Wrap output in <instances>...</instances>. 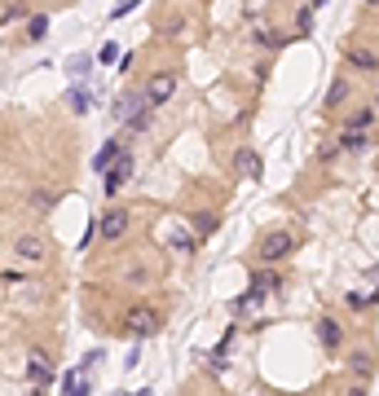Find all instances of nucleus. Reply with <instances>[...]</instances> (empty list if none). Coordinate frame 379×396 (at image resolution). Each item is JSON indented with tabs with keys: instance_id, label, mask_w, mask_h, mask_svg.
Masks as SVG:
<instances>
[{
	"instance_id": "nucleus-1",
	"label": "nucleus",
	"mask_w": 379,
	"mask_h": 396,
	"mask_svg": "<svg viewBox=\"0 0 379 396\" xmlns=\"http://www.w3.org/2000/svg\"><path fill=\"white\" fill-rule=\"evenodd\" d=\"M115 119L128 128L133 137H146V132L155 128V106L146 101V93H141V88H128V93L115 101Z\"/></svg>"
},
{
	"instance_id": "nucleus-2",
	"label": "nucleus",
	"mask_w": 379,
	"mask_h": 396,
	"mask_svg": "<svg viewBox=\"0 0 379 396\" xmlns=\"http://www.w3.org/2000/svg\"><path fill=\"white\" fill-rule=\"evenodd\" d=\"M163 308L159 304H150V300H137V304H128V313H123V322H119V330L128 335L133 343H141V339H150V335H159L163 330Z\"/></svg>"
},
{
	"instance_id": "nucleus-3",
	"label": "nucleus",
	"mask_w": 379,
	"mask_h": 396,
	"mask_svg": "<svg viewBox=\"0 0 379 396\" xmlns=\"http://www.w3.org/2000/svg\"><path fill=\"white\" fill-rule=\"evenodd\" d=\"M9 251H14V260L27 264V269H44V264L54 260V247H49V238L40 229H18L9 238Z\"/></svg>"
},
{
	"instance_id": "nucleus-4",
	"label": "nucleus",
	"mask_w": 379,
	"mask_h": 396,
	"mask_svg": "<svg viewBox=\"0 0 379 396\" xmlns=\"http://www.w3.org/2000/svg\"><path fill=\"white\" fill-rule=\"evenodd\" d=\"M295 247H300V238L291 229H269L261 243H256V260L261 264H283V260L295 255Z\"/></svg>"
},
{
	"instance_id": "nucleus-5",
	"label": "nucleus",
	"mask_w": 379,
	"mask_h": 396,
	"mask_svg": "<svg viewBox=\"0 0 379 396\" xmlns=\"http://www.w3.org/2000/svg\"><path fill=\"white\" fill-rule=\"evenodd\" d=\"M133 229V211L128 207H106L97 216V243H123Z\"/></svg>"
},
{
	"instance_id": "nucleus-6",
	"label": "nucleus",
	"mask_w": 379,
	"mask_h": 396,
	"mask_svg": "<svg viewBox=\"0 0 379 396\" xmlns=\"http://www.w3.org/2000/svg\"><path fill=\"white\" fill-rule=\"evenodd\" d=\"M22 379H27L31 387H49L58 379V365H54V357H49L40 343H31L27 348V365H22Z\"/></svg>"
},
{
	"instance_id": "nucleus-7",
	"label": "nucleus",
	"mask_w": 379,
	"mask_h": 396,
	"mask_svg": "<svg viewBox=\"0 0 379 396\" xmlns=\"http://www.w3.org/2000/svg\"><path fill=\"white\" fill-rule=\"evenodd\" d=\"M176 84H181V79H176V71H155V75H150L146 84H141V93H146V101L159 111V106H168V101H172Z\"/></svg>"
},
{
	"instance_id": "nucleus-8",
	"label": "nucleus",
	"mask_w": 379,
	"mask_h": 396,
	"mask_svg": "<svg viewBox=\"0 0 379 396\" xmlns=\"http://www.w3.org/2000/svg\"><path fill=\"white\" fill-rule=\"evenodd\" d=\"M133 172H137V158H133V150H119V154H115V163H111V168H106V176H102V181H106V194L115 198V194L123 190V185L133 181Z\"/></svg>"
},
{
	"instance_id": "nucleus-9",
	"label": "nucleus",
	"mask_w": 379,
	"mask_h": 396,
	"mask_svg": "<svg viewBox=\"0 0 379 396\" xmlns=\"http://www.w3.org/2000/svg\"><path fill=\"white\" fill-rule=\"evenodd\" d=\"M313 330H318V343H322V348H326V352H335V348H340V343H344V326L335 322V317H331V313H322Z\"/></svg>"
},
{
	"instance_id": "nucleus-10",
	"label": "nucleus",
	"mask_w": 379,
	"mask_h": 396,
	"mask_svg": "<svg viewBox=\"0 0 379 396\" xmlns=\"http://www.w3.org/2000/svg\"><path fill=\"white\" fill-rule=\"evenodd\" d=\"M190 229H194V243H208V238L221 229L216 211H190Z\"/></svg>"
},
{
	"instance_id": "nucleus-11",
	"label": "nucleus",
	"mask_w": 379,
	"mask_h": 396,
	"mask_svg": "<svg viewBox=\"0 0 379 396\" xmlns=\"http://www.w3.org/2000/svg\"><path fill=\"white\" fill-rule=\"evenodd\" d=\"M234 172L247 176V181H261V176H265L261 154H256V150H234Z\"/></svg>"
},
{
	"instance_id": "nucleus-12",
	"label": "nucleus",
	"mask_w": 379,
	"mask_h": 396,
	"mask_svg": "<svg viewBox=\"0 0 379 396\" xmlns=\"http://www.w3.org/2000/svg\"><path fill=\"white\" fill-rule=\"evenodd\" d=\"M93 101H97V97H93V88H89V84H71V88H66V106H71V115H89V111H93Z\"/></svg>"
},
{
	"instance_id": "nucleus-13",
	"label": "nucleus",
	"mask_w": 379,
	"mask_h": 396,
	"mask_svg": "<svg viewBox=\"0 0 379 396\" xmlns=\"http://www.w3.org/2000/svg\"><path fill=\"white\" fill-rule=\"evenodd\" d=\"M22 22H27V26H22V40H27V44H40V40L49 36V22H54V18L40 9V14H27Z\"/></svg>"
},
{
	"instance_id": "nucleus-14",
	"label": "nucleus",
	"mask_w": 379,
	"mask_h": 396,
	"mask_svg": "<svg viewBox=\"0 0 379 396\" xmlns=\"http://www.w3.org/2000/svg\"><path fill=\"white\" fill-rule=\"evenodd\" d=\"M123 150V137H106L102 146H97V154H93V172H102L106 176V168L115 163V154Z\"/></svg>"
},
{
	"instance_id": "nucleus-15",
	"label": "nucleus",
	"mask_w": 379,
	"mask_h": 396,
	"mask_svg": "<svg viewBox=\"0 0 379 396\" xmlns=\"http://www.w3.org/2000/svg\"><path fill=\"white\" fill-rule=\"evenodd\" d=\"M58 203H62V194H58V190H31V198H27V207H31V211H40V216L58 211Z\"/></svg>"
},
{
	"instance_id": "nucleus-16",
	"label": "nucleus",
	"mask_w": 379,
	"mask_h": 396,
	"mask_svg": "<svg viewBox=\"0 0 379 396\" xmlns=\"http://www.w3.org/2000/svg\"><path fill=\"white\" fill-rule=\"evenodd\" d=\"M348 66H353V71L379 75V53H375V49H348Z\"/></svg>"
},
{
	"instance_id": "nucleus-17",
	"label": "nucleus",
	"mask_w": 379,
	"mask_h": 396,
	"mask_svg": "<svg viewBox=\"0 0 379 396\" xmlns=\"http://www.w3.org/2000/svg\"><path fill=\"white\" fill-rule=\"evenodd\" d=\"M348 97H353V84H348L344 75H335V79H331V88H326V106H344Z\"/></svg>"
},
{
	"instance_id": "nucleus-18",
	"label": "nucleus",
	"mask_w": 379,
	"mask_h": 396,
	"mask_svg": "<svg viewBox=\"0 0 379 396\" xmlns=\"http://www.w3.org/2000/svg\"><path fill=\"white\" fill-rule=\"evenodd\" d=\"M348 370H353V375H358L362 383L375 375V361H370V352H348Z\"/></svg>"
},
{
	"instance_id": "nucleus-19",
	"label": "nucleus",
	"mask_w": 379,
	"mask_h": 396,
	"mask_svg": "<svg viewBox=\"0 0 379 396\" xmlns=\"http://www.w3.org/2000/svg\"><path fill=\"white\" fill-rule=\"evenodd\" d=\"M366 137H370V132H353V128H344V132H340V150H344V154H358V150H366Z\"/></svg>"
},
{
	"instance_id": "nucleus-20",
	"label": "nucleus",
	"mask_w": 379,
	"mask_h": 396,
	"mask_svg": "<svg viewBox=\"0 0 379 396\" xmlns=\"http://www.w3.org/2000/svg\"><path fill=\"white\" fill-rule=\"evenodd\" d=\"M119 278L128 282V286H150V282H155V273H146L141 264H133V269H128V264H123V273H119Z\"/></svg>"
},
{
	"instance_id": "nucleus-21",
	"label": "nucleus",
	"mask_w": 379,
	"mask_h": 396,
	"mask_svg": "<svg viewBox=\"0 0 379 396\" xmlns=\"http://www.w3.org/2000/svg\"><path fill=\"white\" fill-rule=\"evenodd\" d=\"M370 123H375V106H362V111L353 115L344 128H353V132H370Z\"/></svg>"
},
{
	"instance_id": "nucleus-22",
	"label": "nucleus",
	"mask_w": 379,
	"mask_h": 396,
	"mask_svg": "<svg viewBox=\"0 0 379 396\" xmlns=\"http://www.w3.org/2000/svg\"><path fill=\"white\" fill-rule=\"evenodd\" d=\"M93 62H97V66H115V62H119V44H115V40H106L102 49H97V58H93Z\"/></svg>"
},
{
	"instance_id": "nucleus-23",
	"label": "nucleus",
	"mask_w": 379,
	"mask_h": 396,
	"mask_svg": "<svg viewBox=\"0 0 379 396\" xmlns=\"http://www.w3.org/2000/svg\"><path fill=\"white\" fill-rule=\"evenodd\" d=\"M344 304H348V313H366V308H370V295H362V290H348Z\"/></svg>"
},
{
	"instance_id": "nucleus-24",
	"label": "nucleus",
	"mask_w": 379,
	"mask_h": 396,
	"mask_svg": "<svg viewBox=\"0 0 379 396\" xmlns=\"http://www.w3.org/2000/svg\"><path fill=\"white\" fill-rule=\"evenodd\" d=\"M295 31H300V36H309V31H313V5L295 14Z\"/></svg>"
},
{
	"instance_id": "nucleus-25",
	"label": "nucleus",
	"mask_w": 379,
	"mask_h": 396,
	"mask_svg": "<svg viewBox=\"0 0 379 396\" xmlns=\"http://www.w3.org/2000/svg\"><path fill=\"white\" fill-rule=\"evenodd\" d=\"M137 5H141V0H119V5H115V9H111V22H119V18H123V14H133V9H137Z\"/></svg>"
},
{
	"instance_id": "nucleus-26",
	"label": "nucleus",
	"mask_w": 379,
	"mask_h": 396,
	"mask_svg": "<svg viewBox=\"0 0 379 396\" xmlns=\"http://www.w3.org/2000/svg\"><path fill=\"white\" fill-rule=\"evenodd\" d=\"M256 40H261V44H269V49H283V36H278V31H265V26L256 31Z\"/></svg>"
},
{
	"instance_id": "nucleus-27",
	"label": "nucleus",
	"mask_w": 379,
	"mask_h": 396,
	"mask_svg": "<svg viewBox=\"0 0 379 396\" xmlns=\"http://www.w3.org/2000/svg\"><path fill=\"white\" fill-rule=\"evenodd\" d=\"M97 243V216H89V225H84V238H80V247H93Z\"/></svg>"
},
{
	"instance_id": "nucleus-28",
	"label": "nucleus",
	"mask_w": 379,
	"mask_h": 396,
	"mask_svg": "<svg viewBox=\"0 0 379 396\" xmlns=\"http://www.w3.org/2000/svg\"><path fill=\"white\" fill-rule=\"evenodd\" d=\"M133 62H137V53H119V62H115V66L128 75V71H133Z\"/></svg>"
},
{
	"instance_id": "nucleus-29",
	"label": "nucleus",
	"mask_w": 379,
	"mask_h": 396,
	"mask_svg": "<svg viewBox=\"0 0 379 396\" xmlns=\"http://www.w3.org/2000/svg\"><path fill=\"white\" fill-rule=\"evenodd\" d=\"M66 71H71V75H84V71H89V58H75V62H71Z\"/></svg>"
},
{
	"instance_id": "nucleus-30",
	"label": "nucleus",
	"mask_w": 379,
	"mask_h": 396,
	"mask_svg": "<svg viewBox=\"0 0 379 396\" xmlns=\"http://www.w3.org/2000/svg\"><path fill=\"white\" fill-rule=\"evenodd\" d=\"M89 392H93V383H89V375H84V379H80V387H75L71 396H89Z\"/></svg>"
},
{
	"instance_id": "nucleus-31",
	"label": "nucleus",
	"mask_w": 379,
	"mask_h": 396,
	"mask_svg": "<svg viewBox=\"0 0 379 396\" xmlns=\"http://www.w3.org/2000/svg\"><path fill=\"white\" fill-rule=\"evenodd\" d=\"M344 396H370V392H366V383H358V387H348Z\"/></svg>"
},
{
	"instance_id": "nucleus-32",
	"label": "nucleus",
	"mask_w": 379,
	"mask_h": 396,
	"mask_svg": "<svg viewBox=\"0 0 379 396\" xmlns=\"http://www.w3.org/2000/svg\"><path fill=\"white\" fill-rule=\"evenodd\" d=\"M31 396H44V387H31Z\"/></svg>"
},
{
	"instance_id": "nucleus-33",
	"label": "nucleus",
	"mask_w": 379,
	"mask_h": 396,
	"mask_svg": "<svg viewBox=\"0 0 379 396\" xmlns=\"http://www.w3.org/2000/svg\"><path fill=\"white\" fill-rule=\"evenodd\" d=\"M375 111H379V88H375Z\"/></svg>"
},
{
	"instance_id": "nucleus-34",
	"label": "nucleus",
	"mask_w": 379,
	"mask_h": 396,
	"mask_svg": "<svg viewBox=\"0 0 379 396\" xmlns=\"http://www.w3.org/2000/svg\"><path fill=\"white\" fill-rule=\"evenodd\" d=\"M366 5H370V9H375V5H379V0H366Z\"/></svg>"
}]
</instances>
